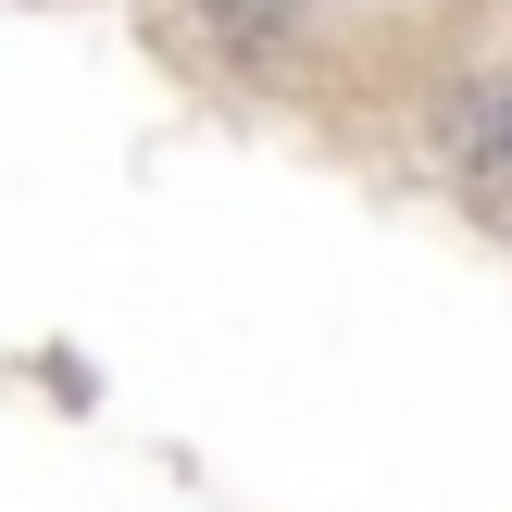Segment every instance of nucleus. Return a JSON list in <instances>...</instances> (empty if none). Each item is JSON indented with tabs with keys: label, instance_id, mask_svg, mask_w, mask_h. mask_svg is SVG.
<instances>
[{
	"label": "nucleus",
	"instance_id": "obj_1",
	"mask_svg": "<svg viewBox=\"0 0 512 512\" xmlns=\"http://www.w3.org/2000/svg\"><path fill=\"white\" fill-rule=\"evenodd\" d=\"M463 163L512 188V88H475V113H463Z\"/></svg>",
	"mask_w": 512,
	"mask_h": 512
}]
</instances>
